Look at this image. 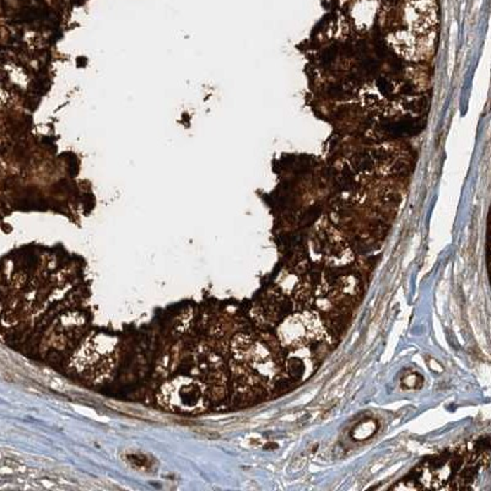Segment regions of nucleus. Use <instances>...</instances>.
<instances>
[{
  "label": "nucleus",
  "instance_id": "f257e3e1",
  "mask_svg": "<svg viewBox=\"0 0 491 491\" xmlns=\"http://www.w3.org/2000/svg\"><path fill=\"white\" fill-rule=\"evenodd\" d=\"M326 336L322 319L313 311L289 314L278 327V338L281 345L291 350L306 349L321 342Z\"/></svg>",
  "mask_w": 491,
  "mask_h": 491
},
{
  "label": "nucleus",
  "instance_id": "f03ea898",
  "mask_svg": "<svg viewBox=\"0 0 491 491\" xmlns=\"http://www.w3.org/2000/svg\"><path fill=\"white\" fill-rule=\"evenodd\" d=\"M160 402L167 409L182 414H196L205 408L202 385L191 378H177L162 387Z\"/></svg>",
  "mask_w": 491,
  "mask_h": 491
},
{
  "label": "nucleus",
  "instance_id": "7ed1b4c3",
  "mask_svg": "<svg viewBox=\"0 0 491 491\" xmlns=\"http://www.w3.org/2000/svg\"><path fill=\"white\" fill-rule=\"evenodd\" d=\"M235 355L247 362L253 370L264 377L276 375V362L269 350L260 342L250 337H238L234 342Z\"/></svg>",
  "mask_w": 491,
  "mask_h": 491
},
{
  "label": "nucleus",
  "instance_id": "20e7f679",
  "mask_svg": "<svg viewBox=\"0 0 491 491\" xmlns=\"http://www.w3.org/2000/svg\"><path fill=\"white\" fill-rule=\"evenodd\" d=\"M304 349H299L293 352L286 360V370L295 380H304L312 375L314 362L307 352H302Z\"/></svg>",
  "mask_w": 491,
  "mask_h": 491
},
{
  "label": "nucleus",
  "instance_id": "39448f33",
  "mask_svg": "<svg viewBox=\"0 0 491 491\" xmlns=\"http://www.w3.org/2000/svg\"><path fill=\"white\" fill-rule=\"evenodd\" d=\"M376 430H377V424L374 420L362 421V424L357 425L355 430L352 431V438L357 440H366L375 433Z\"/></svg>",
  "mask_w": 491,
  "mask_h": 491
},
{
  "label": "nucleus",
  "instance_id": "423d86ee",
  "mask_svg": "<svg viewBox=\"0 0 491 491\" xmlns=\"http://www.w3.org/2000/svg\"><path fill=\"white\" fill-rule=\"evenodd\" d=\"M405 387H409V388H415V387H419L420 383H421V378L419 376L415 375H408L405 377L404 381H403Z\"/></svg>",
  "mask_w": 491,
  "mask_h": 491
},
{
  "label": "nucleus",
  "instance_id": "0eeeda50",
  "mask_svg": "<svg viewBox=\"0 0 491 491\" xmlns=\"http://www.w3.org/2000/svg\"><path fill=\"white\" fill-rule=\"evenodd\" d=\"M377 85L380 87L381 91L385 92V94H388L390 91V89H392L390 82H387V79H385V77H380L378 82H377Z\"/></svg>",
  "mask_w": 491,
  "mask_h": 491
}]
</instances>
